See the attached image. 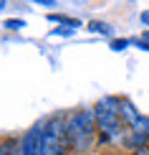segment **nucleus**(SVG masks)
<instances>
[{
    "label": "nucleus",
    "instance_id": "13",
    "mask_svg": "<svg viewBox=\"0 0 149 155\" xmlns=\"http://www.w3.org/2000/svg\"><path fill=\"white\" fill-rule=\"evenodd\" d=\"M5 5H8V3H3V0H0V10H3V8H5Z\"/></svg>",
    "mask_w": 149,
    "mask_h": 155
},
{
    "label": "nucleus",
    "instance_id": "11",
    "mask_svg": "<svg viewBox=\"0 0 149 155\" xmlns=\"http://www.w3.org/2000/svg\"><path fill=\"white\" fill-rule=\"evenodd\" d=\"M132 43H137L139 48H144V51H149V41H144V38H141V41H132Z\"/></svg>",
    "mask_w": 149,
    "mask_h": 155
},
{
    "label": "nucleus",
    "instance_id": "3",
    "mask_svg": "<svg viewBox=\"0 0 149 155\" xmlns=\"http://www.w3.org/2000/svg\"><path fill=\"white\" fill-rule=\"evenodd\" d=\"M71 143L66 135V114H53L43 122L41 155H68Z\"/></svg>",
    "mask_w": 149,
    "mask_h": 155
},
{
    "label": "nucleus",
    "instance_id": "6",
    "mask_svg": "<svg viewBox=\"0 0 149 155\" xmlns=\"http://www.w3.org/2000/svg\"><path fill=\"white\" fill-rule=\"evenodd\" d=\"M88 31H94V33H104V36H111V25H109V23H101V21L88 23Z\"/></svg>",
    "mask_w": 149,
    "mask_h": 155
},
{
    "label": "nucleus",
    "instance_id": "15",
    "mask_svg": "<svg viewBox=\"0 0 149 155\" xmlns=\"http://www.w3.org/2000/svg\"><path fill=\"white\" fill-rule=\"evenodd\" d=\"M144 36H147V41H149V31H147V33H144Z\"/></svg>",
    "mask_w": 149,
    "mask_h": 155
},
{
    "label": "nucleus",
    "instance_id": "2",
    "mask_svg": "<svg viewBox=\"0 0 149 155\" xmlns=\"http://www.w3.org/2000/svg\"><path fill=\"white\" fill-rule=\"evenodd\" d=\"M66 135L71 143V153H88L99 143L94 109H73L66 114Z\"/></svg>",
    "mask_w": 149,
    "mask_h": 155
},
{
    "label": "nucleus",
    "instance_id": "9",
    "mask_svg": "<svg viewBox=\"0 0 149 155\" xmlns=\"http://www.w3.org/2000/svg\"><path fill=\"white\" fill-rule=\"evenodd\" d=\"M73 33V28H53L51 31V36H71Z\"/></svg>",
    "mask_w": 149,
    "mask_h": 155
},
{
    "label": "nucleus",
    "instance_id": "12",
    "mask_svg": "<svg viewBox=\"0 0 149 155\" xmlns=\"http://www.w3.org/2000/svg\"><path fill=\"white\" fill-rule=\"evenodd\" d=\"M129 155H149V147H139V150H132Z\"/></svg>",
    "mask_w": 149,
    "mask_h": 155
},
{
    "label": "nucleus",
    "instance_id": "7",
    "mask_svg": "<svg viewBox=\"0 0 149 155\" xmlns=\"http://www.w3.org/2000/svg\"><path fill=\"white\" fill-rule=\"evenodd\" d=\"M129 43H132L129 38H116V41H111V48H114V51H124Z\"/></svg>",
    "mask_w": 149,
    "mask_h": 155
},
{
    "label": "nucleus",
    "instance_id": "4",
    "mask_svg": "<svg viewBox=\"0 0 149 155\" xmlns=\"http://www.w3.org/2000/svg\"><path fill=\"white\" fill-rule=\"evenodd\" d=\"M41 135H43V122L25 130L20 137V155H41Z\"/></svg>",
    "mask_w": 149,
    "mask_h": 155
},
{
    "label": "nucleus",
    "instance_id": "14",
    "mask_svg": "<svg viewBox=\"0 0 149 155\" xmlns=\"http://www.w3.org/2000/svg\"><path fill=\"white\" fill-rule=\"evenodd\" d=\"M0 155H5V153H3V145H0Z\"/></svg>",
    "mask_w": 149,
    "mask_h": 155
},
{
    "label": "nucleus",
    "instance_id": "8",
    "mask_svg": "<svg viewBox=\"0 0 149 155\" xmlns=\"http://www.w3.org/2000/svg\"><path fill=\"white\" fill-rule=\"evenodd\" d=\"M23 21H5V28H8V31H20L23 28Z\"/></svg>",
    "mask_w": 149,
    "mask_h": 155
},
{
    "label": "nucleus",
    "instance_id": "10",
    "mask_svg": "<svg viewBox=\"0 0 149 155\" xmlns=\"http://www.w3.org/2000/svg\"><path fill=\"white\" fill-rule=\"evenodd\" d=\"M139 21H141V23H144L147 28H149V10H144V13H141V15H139Z\"/></svg>",
    "mask_w": 149,
    "mask_h": 155
},
{
    "label": "nucleus",
    "instance_id": "5",
    "mask_svg": "<svg viewBox=\"0 0 149 155\" xmlns=\"http://www.w3.org/2000/svg\"><path fill=\"white\" fill-rule=\"evenodd\" d=\"M119 114H121V122L126 125V130H132V127H137L141 122V112L126 99V97H121V102H119Z\"/></svg>",
    "mask_w": 149,
    "mask_h": 155
},
{
    "label": "nucleus",
    "instance_id": "1",
    "mask_svg": "<svg viewBox=\"0 0 149 155\" xmlns=\"http://www.w3.org/2000/svg\"><path fill=\"white\" fill-rule=\"evenodd\" d=\"M119 102L121 97H104L94 104V120L99 130V145H124L126 137V125L121 122L119 114Z\"/></svg>",
    "mask_w": 149,
    "mask_h": 155
}]
</instances>
